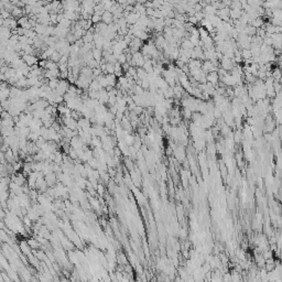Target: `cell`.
Listing matches in <instances>:
<instances>
[{
	"label": "cell",
	"mask_w": 282,
	"mask_h": 282,
	"mask_svg": "<svg viewBox=\"0 0 282 282\" xmlns=\"http://www.w3.org/2000/svg\"><path fill=\"white\" fill-rule=\"evenodd\" d=\"M22 60L23 62L29 66V67H32L34 65H39V58L38 56L33 55V54H23L22 55Z\"/></svg>",
	"instance_id": "6da1fadb"
},
{
	"label": "cell",
	"mask_w": 282,
	"mask_h": 282,
	"mask_svg": "<svg viewBox=\"0 0 282 282\" xmlns=\"http://www.w3.org/2000/svg\"><path fill=\"white\" fill-rule=\"evenodd\" d=\"M62 120H63L64 127H66V128L74 130V131H76V129H78V122L72 117H62Z\"/></svg>",
	"instance_id": "7a4b0ae2"
},
{
	"label": "cell",
	"mask_w": 282,
	"mask_h": 282,
	"mask_svg": "<svg viewBox=\"0 0 282 282\" xmlns=\"http://www.w3.org/2000/svg\"><path fill=\"white\" fill-rule=\"evenodd\" d=\"M206 81L207 83H211L212 85L216 86L217 84H219V81H220V77H219L218 72H212V73L207 74L206 76Z\"/></svg>",
	"instance_id": "3957f363"
},
{
	"label": "cell",
	"mask_w": 282,
	"mask_h": 282,
	"mask_svg": "<svg viewBox=\"0 0 282 282\" xmlns=\"http://www.w3.org/2000/svg\"><path fill=\"white\" fill-rule=\"evenodd\" d=\"M115 19H113V14L110 12V11H105L101 16V22H104L105 24L109 26V24L113 23Z\"/></svg>",
	"instance_id": "277c9868"
},
{
	"label": "cell",
	"mask_w": 282,
	"mask_h": 282,
	"mask_svg": "<svg viewBox=\"0 0 282 282\" xmlns=\"http://www.w3.org/2000/svg\"><path fill=\"white\" fill-rule=\"evenodd\" d=\"M105 76H106V81H107V85H108V87H115L116 82H117L116 75H115V74H107V75H105Z\"/></svg>",
	"instance_id": "5b68a950"
},
{
	"label": "cell",
	"mask_w": 282,
	"mask_h": 282,
	"mask_svg": "<svg viewBox=\"0 0 282 282\" xmlns=\"http://www.w3.org/2000/svg\"><path fill=\"white\" fill-rule=\"evenodd\" d=\"M240 137H241V132H240V131H236V132H235V141H236V142H238V141H239Z\"/></svg>",
	"instance_id": "8992f818"
}]
</instances>
